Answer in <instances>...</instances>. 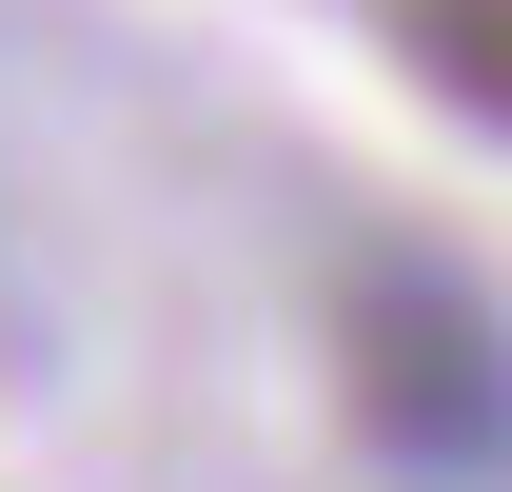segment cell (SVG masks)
I'll return each instance as SVG.
<instances>
[{
	"label": "cell",
	"instance_id": "1",
	"mask_svg": "<svg viewBox=\"0 0 512 492\" xmlns=\"http://www.w3.org/2000/svg\"><path fill=\"white\" fill-rule=\"evenodd\" d=\"M335 394L375 433V473L414 492H512V315L453 276V256L375 237L335 276Z\"/></svg>",
	"mask_w": 512,
	"mask_h": 492
},
{
	"label": "cell",
	"instance_id": "2",
	"mask_svg": "<svg viewBox=\"0 0 512 492\" xmlns=\"http://www.w3.org/2000/svg\"><path fill=\"white\" fill-rule=\"evenodd\" d=\"M394 60L434 79L473 138H512V0H394Z\"/></svg>",
	"mask_w": 512,
	"mask_h": 492
}]
</instances>
